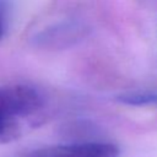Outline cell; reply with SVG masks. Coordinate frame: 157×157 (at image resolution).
<instances>
[{"label":"cell","mask_w":157,"mask_h":157,"mask_svg":"<svg viewBox=\"0 0 157 157\" xmlns=\"http://www.w3.org/2000/svg\"><path fill=\"white\" fill-rule=\"evenodd\" d=\"M43 103L42 94L29 85H0V115L20 120L38 113Z\"/></svg>","instance_id":"1"},{"label":"cell","mask_w":157,"mask_h":157,"mask_svg":"<svg viewBox=\"0 0 157 157\" xmlns=\"http://www.w3.org/2000/svg\"><path fill=\"white\" fill-rule=\"evenodd\" d=\"M119 148L114 144L87 141L70 145L47 146L29 152L26 157H118Z\"/></svg>","instance_id":"2"},{"label":"cell","mask_w":157,"mask_h":157,"mask_svg":"<svg viewBox=\"0 0 157 157\" xmlns=\"http://www.w3.org/2000/svg\"><path fill=\"white\" fill-rule=\"evenodd\" d=\"M117 99L128 105H156L157 107V92H147V91H141V92H125L120 93Z\"/></svg>","instance_id":"3"},{"label":"cell","mask_w":157,"mask_h":157,"mask_svg":"<svg viewBox=\"0 0 157 157\" xmlns=\"http://www.w3.org/2000/svg\"><path fill=\"white\" fill-rule=\"evenodd\" d=\"M22 128L18 119L0 115V144L10 142L20 137Z\"/></svg>","instance_id":"4"},{"label":"cell","mask_w":157,"mask_h":157,"mask_svg":"<svg viewBox=\"0 0 157 157\" xmlns=\"http://www.w3.org/2000/svg\"><path fill=\"white\" fill-rule=\"evenodd\" d=\"M2 36H4V21H2V18L0 16V40H1Z\"/></svg>","instance_id":"5"}]
</instances>
